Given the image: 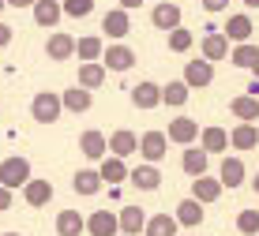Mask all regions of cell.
I'll use <instances>...</instances> for the list:
<instances>
[{"label":"cell","instance_id":"6da1fadb","mask_svg":"<svg viewBox=\"0 0 259 236\" xmlns=\"http://www.w3.org/2000/svg\"><path fill=\"white\" fill-rule=\"evenodd\" d=\"M60 113H64V98H60V94H53V90H41V94H34L30 116H34L38 124H57Z\"/></svg>","mask_w":259,"mask_h":236},{"label":"cell","instance_id":"7a4b0ae2","mask_svg":"<svg viewBox=\"0 0 259 236\" xmlns=\"http://www.w3.org/2000/svg\"><path fill=\"white\" fill-rule=\"evenodd\" d=\"M26 180H30V161L26 158H19V154H12V158H4L0 161V184L4 187H23Z\"/></svg>","mask_w":259,"mask_h":236},{"label":"cell","instance_id":"3957f363","mask_svg":"<svg viewBox=\"0 0 259 236\" xmlns=\"http://www.w3.org/2000/svg\"><path fill=\"white\" fill-rule=\"evenodd\" d=\"M139 154H143V161H162L165 154H169V135L165 131H143L139 135Z\"/></svg>","mask_w":259,"mask_h":236},{"label":"cell","instance_id":"277c9868","mask_svg":"<svg viewBox=\"0 0 259 236\" xmlns=\"http://www.w3.org/2000/svg\"><path fill=\"white\" fill-rule=\"evenodd\" d=\"M184 83H188L192 90L210 86V83H214V60H207V57L188 60V64H184Z\"/></svg>","mask_w":259,"mask_h":236},{"label":"cell","instance_id":"5b68a950","mask_svg":"<svg viewBox=\"0 0 259 236\" xmlns=\"http://www.w3.org/2000/svg\"><path fill=\"white\" fill-rule=\"evenodd\" d=\"M102 30H105V38H113V41L128 38V34H132V19H128V8H109V12L102 15Z\"/></svg>","mask_w":259,"mask_h":236},{"label":"cell","instance_id":"8992f818","mask_svg":"<svg viewBox=\"0 0 259 236\" xmlns=\"http://www.w3.org/2000/svg\"><path fill=\"white\" fill-rule=\"evenodd\" d=\"M102 64L109 68V71H132V64H136V53H132V45L113 41L109 49L102 53Z\"/></svg>","mask_w":259,"mask_h":236},{"label":"cell","instance_id":"52a82bcc","mask_svg":"<svg viewBox=\"0 0 259 236\" xmlns=\"http://www.w3.org/2000/svg\"><path fill=\"white\" fill-rule=\"evenodd\" d=\"M132 105L143 109V113L158 109V105H162V86H158V83H150V79L136 83V86H132Z\"/></svg>","mask_w":259,"mask_h":236},{"label":"cell","instance_id":"ba28073f","mask_svg":"<svg viewBox=\"0 0 259 236\" xmlns=\"http://www.w3.org/2000/svg\"><path fill=\"white\" fill-rule=\"evenodd\" d=\"M34 23L41 26V30H53V26L60 23V15H64V0H34Z\"/></svg>","mask_w":259,"mask_h":236},{"label":"cell","instance_id":"9c48e42d","mask_svg":"<svg viewBox=\"0 0 259 236\" xmlns=\"http://www.w3.org/2000/svg\"><path fill=\"white\" fill-rule=\"evenodd\" d=\"M87 232H91V236H117L120 232V214L94 210L91 217H87Z\"/></svg>","mask_w":259,"mask_h":236},{"label":"cell","instance_id":"30bf717a","mask_svg":"<svg viewBox=\"0 0 259 236\" xmlns=\"http://www.w3.org/2000/svg\"><path fill=\"white\" fill-rule=\"evenodd\" d=\"M169 143H181V147H192L195 139H199V124L192 120V116H177V120H169Z\"/></svg>","mask_w":259,"mask_h":236},{"label":"cell","instance_id":"8fae6325","mask_svg":"<svg viewBox=\"0 0 259 236\" xmlns=\"http://www.w3.org/2000/svg\"><path fill=\"white\" fill-rule=\"evenodd\" d=\"M229 147L233 150H255L259 147V128L255 120H240L233 131H229Z\"/></svg>","mask_w":259,"mask_h":236},{"label":"cell","instance_id":"7c38bea8","mask_svg":"<svg viewBox=\"0 0 259 236\" xmlns=\"http://www.w3.org/2000/svg\"><path fill=\"white\" fill-rule=\"evenodd\" d=\"M79 150H83L87 161H102L105 154H109V139H105L102 131H83L79 135Z\"/></svg>","mask_w":259,"mask_h":236},{"label":"cell","instance_id":"4fadbf2b","mask_svg":"<svg viewBox=\"0 0 259 236\" xmlns=\"http://www.w3.org/2000/svg\"><path fill=\"white\" fill-rule=\"evenodd\" d=\"M222 187H226V184H222L218 176H207V172L192 180V195L199 199L203 206H207V203H218V199H222Z\"/></svg>","mask_w":259,"mask_h":236},{"label":"cell","instance_id":"5bb4252c","mask_svg":"<svg viewBox=\"0 0 259 236\" xmlns=\"http://www.w3.org/2000/svg\"><path fill=\"white\" fill-rule=\"evenodd\" d=\"M199 53H203L207 60H226V57H229V38H226V30H210V34H203Z\"/></svg>","mask_w":259,"mask_h":236},{"label":"cell","instance_id":"9a60e30c","mask_svg":"<svg viewBox=\"0 0 259 236\" xmlns=\"http://www.w3.org/2000/svg\"><path fill=\"white\" fill-rule=\"evenodd\" d=\"M46 57H49V60H71V57H75V38H71V34H64V30L49 34Z\"/></svg>","mask_w":259,"mask_h":236},{"label":"cell","instance_id":"2e32d148","mask_svg":"<svg viewBox=\"0 0 259 236\" xmlns=\"http://www.w3.org/2000/svg\"><path fill=\"white\" fill-rule=\"evenodd\" d=\"M102 172L98 169H79L75 176H71V187H75V195H83V199H91V195H98L102 192Z\"/></svg>","mask_w":259,"mask_h":236},{"label":"cell","instance_id":"e0dca14e","mask_svg":"<svg viewBox=\"0 0 259 236\" xmlns=\"http://www.w3.org/2000/svg\"><path fill=\"white\" fill-rule=\"evenodd\" d=\"M98 172H102V180H105L109 187L132 176V169L124 165V158H117V154H105V158H102V165H98Z\"/></svg>","mask_w":259,"mask_h":236},{"label":"cell","instance_id":"ac0fdd59","mask_svg":"<svg viewBox=\"0 0 259 236\" xmlns=\"http://www.w3.org/2000/svg\"><path fill=\"white\" fill-rule=\"evenodd\" d=\"M109 154H117V158H132V154H139V135L120 128L109 135Z\"/></svg>","mask_w":259,"mask_h":236},{"label":"cell","instance_id":"d6986e66","mask_svg":"<svg viewBox=\"0 0 259 236\" xmlns=\"http://www.w3.org/2000/svg\"><path fill=\"white\" fill-rule=\"evenodd\" d=\"M150 23L158 26V30H173V26H181V4H173V0H165V4H158L154 12H150Z\"/></svg>","mask_w":259,"mask_h":236},{"label":"cell","instance_id":"ffe728a7","mask_svg":"<svg viewBox=\"0 0 259 236\" xmlns=\"http://www.w3.org/2000/svg\"><path fill=\"white\" fill-rule=\"evenodd\" d=\"M105 75H109V68L102 60H83L79 64V86H87V90H98L105 83Z\"/></svg>","mask_w":259,"mask_h":236},{"label":"cell","instance_id":"44dd1931","mask_svg":"<svg viewBox=\"0 0 259 236\" xmlns=\"http://www.w3.org/2000/svg\"><path fill=\"white\" fill-rule=\"evenodd\" d=\"M132 184L139 187V192H158V184H162V172H158L154 161H147V165H139V169H132Z\"/></svg>","mask_w":259,"mask_h":236},{"label":"cell","instance_id":"7402d4cb","mask_svg":"<svg viewBox=\"0 0 259 236\" xmlns=\"http://www.w3.org/2000/svg\"><path fill=\"white\" fill-rule=\"evenodd\" d=\"M87 232V217L79 210H60L57 214V236H83Z\"/></svg>","mask_w":259,"mask_h":236},{"label":"cell","instance_id":"603a6c76","mask_svg":"<svg viewBox=\"0 0 259 236\" xmlns=\"http://www.w3.org/2000/svg\"><path fill=\"white\" fill-rule=\"evenodd\" d=\"M23 199H26V206H46L49 199H53V184L49 180H26L23 184Z\"/></svg>","mask_w":259,"mask_h":236},{"label":"cell","instance_id":"cb8c5ba5","mask_svg":"<svg viewBox=\"0 0 259 236\" xmlns=\"http://www.w3.org/2000/svg\"><path fill=\"white\" fill-rule=\"evenodd\" d=\"M60 98H64V109H68V113H87V109L94 105V94H91L87 86H79V83H75V86H68Z\"/></svg>","mask_w":259,"mask_h":236},{"label":"cell","instance_id":"d4e9b609","mask_svg":"<svg viewBox=\"0 0 259 236\" xmlns=\"http://www.w3.org/2000/svg\"><path fill=\"white\" fill-rule=\"evenodd\" d=\"M120 232L124 236H139L143 229H147V214L139 210V206H120Z\"/></svg>","mask_w":259,"mask_h":236},{"label":"cell","instance_id":"484cf974","mask_svg":"<svg viewBox=\"0 0 259 236\" xmlns=\"http://www.w3.org/2000/svg\"><path fill=\"white\" fill-rule=\"evenodd\" d=\"M244 176H248V169H244V161H240V158H226V161H222V169H218V180L226 187H240V184H244Z\"/></svg>","mask_w":259,"mask_h":236},{"label":"cell","instance_id":"4316f807","mask_svg":"<svg viewBox=\"0 0 259 236\" xmlns=\"http://www.w3.org/2000/svg\"><path fill=\"white\" fill-rule=\"evenodd\" d=\"M207 161H210V154L203 150V147H188V150H184V158H181V165H184V172L195 180V176H203V172H207Z\"/></svg>","mask_w":259,"mask_h":236},{"label":"cell","instance_id":"83f0119b","mask_svg":"<svg viewBox=\"0 0 259 236\" xmlns=\"http://www.w3.org/2000/svg\"><path fill=\"white\" fill-rule=\"evenodd\" d=\"M229 113H233L237 120H259V98L255 94H237L233 102H229Z\"/></svg>","mask_w":259,"mask_h":236},{"label":"cell","instance_id":"f1b7e54d","mask_svg":"<svg viewBox=\"0 0 259 236\" xmlns=\"http://www.w3.org/2000/svg\"><path fill=\"white\" fill-rule=\"evenodd\" d=\"M177 229H181V221H177V214H154L147 217V236H177Z\"/></svg>","mask_w":259,"mask_h":236},{"label":"cell","instance_id":"f546056e","mask_svg":"<svg viewBox=\"0 0 259 236\" xmlns=\"http://www.w3.org/2000/svg\"><path fill=\"white\" fill-rule=\"evenodd\" d=\"M199 147L207 150V154L229 150V131H226V128H203V131H199Z\"/></svg>","mask_w":259,"mask_h":236},{"label":"cell","instance_id":"4dcf8cb0","mask_svg":"<svg viewBox=\"0 0 259 236\" xmlns=\"http://www.w3.org/2000/svg\"><path fill=\"white\" fill-rule=\"evenodd\" d=\"M177 221L184 225V229H195V225H203V203L199 199H184L181 206H177Z\"/></svg>","mask_w":259,"mask_h":236},{"label":"cell","instance_id":"1f68e13d","mask_svg":"<svg viewBox=\"0 0 259 236\" xmlns=\"http://www.w3.org/2000/svg\"><path fill=\"white\" fill-rule=\"evenodd\" d=\"M192 98V86L184 83V79H173V83H165L162 86V105H173V109H181L184 102Z\"/></svg>","mask_w":259,"mask_h":236},{"label":"cell","instance_id":"d6a6232c","mask_svg":"<svg viewBox=\"0 0 259 236\" xmlns=\"http://www.w3.org/2000/svg\"><path fill=\"white\" fill-rule=\"evenodd\" d=\"M222 30H226L229 41H248L255 26H252V19H248V15H229V23L222 26Z\"/></svg>","mask_w":259,"mask_h":236},{"label":"cell","instance_id":"836d02e7","mask_svg":"<svg viewBox=\"0 0 259 236\" xmlns=\"http://www.w3.org/2000/svg\"><path fill=\"white\" fill-rule=\"evenodd\" d=\"M229 60H233L237 68H248V71H252V64L259 60V45H252V41H237L233 49H229Z\"/></svg>","mask_w":259,"mask_h":236},{"label":"cell","instance_id":"e575fe53","mask_svg":"<svg viewBox=\"0 0 259 236\" xmlns=\"http://www.w3.org/2000/svg\"><path fill=\"white\" fill-rule=\"evenodd\" d=\"M102 53H105V41L98 38V34L75 41V57H79V60H102Z\"/></svg>","mask_w":259,"mask_h":236},{"label":"cell","instance_id":"d590c367","mask_svg":"<svg viewBox=\"0 0 259 236\" xmlns=\"http://www.w3.org/2000/svg\"><path fill=\"white\" fill-rule=\"evenodd\" d=\"M165 38H169V53H188L192 45H195L192 30H184V26H173V30H169Z\"/></svg>","mask_w":259,"mask_h":236},{"label":"cell","instance_id":"8d00e7d4","mask_svg":"<svg viewBox=\"0 0 259 236\" xmlns=\"http://www.w3.org/2000/svg\"><path fill=\"white\" fill-rule=\"evenodd\" d=\"M237 232L240 236H259V210H240L237 214Z\"/></svg>","mask_w":259,"mask_h":236},{"label":"cell","instance_id":"74e56055","mask_svg":"<svg viewBox=\"0 0 259 236\" xmlns=\"http://www.w3.org/2000/svg\"><path fill=\"white\" fill-rule=\"evenodd\" d=\"M91 12H94V0H64V15H71V19H87Z\"/></svg>","mask_w":259,"mask_h":236},{"label":"cell","instance_id":"f35d334b","mask_svg":"<svg viewBox=\"0 0 259 236\" xmlns=\"http://www.w3.org/2000/svg\"><path fill=\"white\" fill-rule=\"evenodd\" d=\"M226 8H229V0H203V12H210V15L226 12Z\"/></svg>","mask_w":259,"mask_h":236},{"label":"cell","instance_id":"ab89813d","mask_svg":"<svg viewBox=\"0 0 259 236\" xmlns=\"http://www.w3.org/2000/svg\"><path fill=\"white\" fill-rule=\"evenodd\" d=\"M12 187H4V184H0V214H4V210H12Z\"/></svg>","mask_w":259,"mask_h":236},{"label":"cell","instance_id":"60d3db41","mask_svg":"<svg viewBox=\"0 0 259 236\" xmlns=\"http://www.w3.org/2000/svg\"><path fill=\"white\" fill-rule=\"evenodd\" d=\"M8 45H12V26L0 23V49H8Z\"/></svg>","mask_w":259,"mask_h":236},{"label":"cell","instance_id":"b9f144b4","mask_svg":"<svg viewBox=\"0 0 259 236\" xmlns=\"http://www.w3.org/2000/svg\"><path fill=\"white\" fill-rule=\"evenodd\" d=\"M8 8H34V0H8Z\"/></svg>","mask_w":259,"mask_h":236},{"label":"cell","instance_id":"7bdbcfd3","mask_svg":"<svg viewBox=\"0 0 259 236\" xmlns=\"http://www.w3.org/2000/svg\"><path fill=\"white\" fill-rule=\"evenodd\" d=\"M139 4H143V0H120V8H128V12H136Z\"/></svg>","mask_w":259,"mask_h":236},{"label":"cell","instance_id":"ee69618b","mask_svg":"<svg viewBox=\"0 0 259 236\" xmlns=\"http://www.w3.org/2000/svg\"><path fill=\"white\" fill-rule=\"evenodd\" d=\"M248 94H255V98H259V79H255V75H252V83H248Z\"/></svg>","mask_w":259,"mask_h":236},{"label":"cell","instance_id":"f6af8a7d","mask_svg":"<svg viewBox=\"0 0 259 236\" xmlns=\"http://www.w3.org/2000/svg\"><path fill=\"white\" fill-rule=\"evenodd\" d=\"M244 8H259V0H244Z\"/></svg>","mask_w":259,"mask_h":236},{"label":"cell","instance_id":"bcb514c9","mask_svg":"<svg viewBox=\"0 0 259 236\" xmlns=\"http://www.w3.org/2000/svg\"><path fill=\"white\" fill-rule=\"evenodd\" d=\"M252 187H255V195H259V172H255V180H252Z\"/></svg>","mask_w":259,"mask_h":236},{"label":"cell","instance_id":"7dc6e473","mask_svg":"<svg viewBox=\"0 0 259 236\" xmlns=\"http://www.w3.org/2000/svg\"><path fill=\"white\" fill-rule=\"evenodd\" d=\"M252 75H255V79H259V60H255V64H252Z\"/></svg>","mask_w":259,"mask_h":236},{"label":"cell","instance_id":"c3c4849f","mask_svg":"<svg viewBox=\"0 0 259 236\" xmlns=\"http://www.w3.org/2000/svg\"><path fill=\"white\" fill-rule=\"evenodd\" d=\"M0 236H23V232H0Z\"/></svg>","mask_w":259,"mask_h":236},{"label":"cell","instance_id":"681fc988","mask_svg":"<svg viewBox=\"0 0 259 236\" xmlns=\"http://www.w3.org/2000/svg\"><path fill=\"white\" fill-rule=\"evenodd\" d=\"M4 8H8V0H0V12H4Z\"/></svg>","mask_w":259,"mask_h":236}]
</instances>
